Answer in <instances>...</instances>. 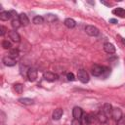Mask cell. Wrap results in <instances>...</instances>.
I'll use <instances>...</instances> for the list:
<instances>
[{"label":"cell","instance_id":"6da1fadb","mask_svg":"<svg viewBox=\"0 0 125 125\" xmlns=\"http://www.w3.org/2000/svg\"><path fill=\"white\" fill-rule=\"evenodd\" d=\"M78 80L82 83H87L89 81V74L85 69H79L77 73Z\"/></svg>","mask_w":125,"mask_h":125},{"label":"cell","instance_id":"7a4b0ae2","mask_svg":"<svg viewBox=\"0 0 125 125\" xmlns=\"http://www.w3.org/2000/svg\"><path fill=\"white\" fill-rule=\"evenodd\" d=\"M85 31L89 36H98L100 34L99 29L94 25H86L85 26Z\"/></svg>","mask_w":125,"mask_h":125},{"label":"cell","instance_id":"3957f363","mask_svg":"<svg viewBox=\"0 0 125 125\" xmlns=\"http://www.w3.org/2000/svg\"><path fill=\"white\" fill-rule=\"evenodd\" d=\"M91 72H92V74H93L94 76H96V77L101 76V75H103V73H104V66H101V65H99V64H94V65L92 66V68H91Z\"/></svg>","mask_w":125,"mask_h":125},{"label":"cell","instance_id":"277c9868","mask_svg":"<svg viewBox=\"0 0 125 125\" xmlns=\"http://www.w3.org/2000/svg\"><path fill=\"white\" fill-rule=\"evenodd\" d=\"M37 75H38L37 70L34 69V68H29L27 70V72H26V76H27L28 80L31 81V82H33V81H35L37 79Z\"/></svg>","mask_w":125,"mask_h":125},{"label":"cell","instance_id":"5b68a950","mask_svg":"<svg viewBox=\"0 0 125 125\" xmlns=\"http://www.w3.org/2000/svg\"><path fill=\"white\" fill-rule=\"evenodd\" d=\"M43 77H44V79L46 81H49V82H54V81H56L58 79V75L55 74L54 72H51V71L45 72L44 75H43Z\"/></svg>","mask_w":125,"mask_h":125},{"label":"cell","instance_id":"8992f818","mask_svg":"<svg viewBox=\"0 0 125 125\" xmlns=\"http://www.w3.org/2000/svg\"><path fill=\"white\" fill-rule=\"evenodd\" d=\"M2 62H3V63L5 64V65H7V66H14V65H16V60L15 59H13V58H11L10 56H6V57H4L3 59H2Z\"/></svg>","mask_w":125,"mask_h":125},{"label":"cell","instance_id":"52a82bcc","mask_svg":"<svg viewBox=\"0 0 125 125\" xmlns=\"http://www.w3.org/2000/svg\"><path fill=\"white\" fill-rule=\"evenodd\" d=\"M8 34H9L10 39H12V41H14L16 43H19L21 41V36L16 30H10Z\"/></svg>","mask_w":125,"mask_h":125},{"label":"cell","instance_id":"ba28073f","mask_svg":"<svg viewBox=\"0 0 125 125\" xmlns=\"http://www.w3.org/2000/svg\"><path fill=\"white\" fill-rule=\"evenodd\" d=\"M83 114V110L79 106H75L72 109V116L74 119H81V116Z\"/></svg>","mask_w":125,"mask_h":125},{"label":"cell","instance_id":"9c48e42d","mask_svg":"<svg viewBox=\"0 0 125 125\" xmlns=\"http://www.w3.org/2000/svg\"><path fill=\"white\" fill-rule=\"evenodd\" d=\"M111 116H112V118H113L115 121H118V120L122 117V111H121V109L118 108V107H114V108H112Z\"/></svg>","mask_w":125,"mask_h":125},{"label":"cell","instance_id":"30bf717a","mask_svg":"<svg viewBox=\"0 0 125 125\" xmlns=\"http://www.w3.org/2000/svg\"><path fill=\"white\" fill-rule=\"evenodd\" d=\"M104 50L107 54H113V53H115V47H114V45L111 44V43H109V42H106V43L104 44Z\"/></svg>","mask_w":125,"mask_h":125},{"label":"cell","instance_id":"8fae6325","mask_svg":"<svg viewBox=\"0 0 125 125\" xmlns=\"http://www.w3.org/2000/svg\"><path fill=\"white\" fill-rule=\"evenodd\" d=\"M103 111L104 112V114H105L107 117L111 116V113H112V105H111L110 104H108V103L104 104V106H103Z\"/></svg>","mask_w":125,"mask_h":125},{"label":"cell","instance_id":"7c38bea8","mask_svg":"<svg viewBox=\"0 0 125 125\" xmlns=\"http://www.w3.org/2000/svg\"><path fill=\"white\" fill-rule=\"evenodd\" d=\"M107 118H108V117L104 114V112L103 111V109L100 110V111L98 112V114H97V119L99 120L100 123H105V122L107 121Z\"/></svg>","mask_w":125,"mask_h":125},{"label":"cell","instance_id":"4fadbf2b","mask_svg":"<svg viewBox=\"0 0 125 125\" xmlns=\"http://www.w3.org/2000/svg\"><path fill=\"white\" fill-rule=\"evenodd\" d=\"M63 23H64V25H65L67 28H73V27H75V25H76V21H75L73 19H71V18L65 19Z\"/></svg>","mask_w":125,"mask_h":125},{"label":"cell","instance_id":"5bb4252c","mask_svg":"<svg viewBox=\"0 0 125 125\" xmlns=\"http://www.w3.org/2000/svg\"><path fill=\"white\" fill-rule=\"evenodd\" d=\"M112 14L113 15H116L120 18H125V9L121 8V7H118V8H115L113 11H112Z\"/></svg>","mask_w":125,"mask_h":125},{"label":"cell","instance_id":"9a60e30c","mask_svg":"<svg viewBox=\"0 0 125 125\" xmlns=\"http://www.w3.org/2000/svg\"><path fill=\"white\" fill-rule=\"evenodd\" d=\"M62 114H63V110L62 108H57L53 112V119L54 120H59V119H61Z\"/></svg>","mask_w":125,"mask_h":125},{"label":"cell","instance_id":"2e32d148","mask_svg":"<svg viewBox=\"0 0 125 125\" xmlns=\"http://www.w3.org/2000/svg\"><path fill=\"white\" fill-rule=\"evenodd\" d=\"M44 20H45L48 23H53V22H55L56 21H58V17H57L56 15H53V14H48V15L45 16Z\"/></svg>","mask_w":125,"mask_h":125},{"label":"cell","instance_id":"e0dca14e","mask_svg":"<svg viewBox=\"0 0 125 125\" xmlns=\"http://www.w3.org/2000/svg\"><path fill=\"white\" fill-rule=\"evenodd\" d=\"M21 104H24V105H32L34 104V101L32 99H29V98H21L18 100Z\"/></svg>","mask_w":125,"mask_h":125},{"label":"cell","instance_id":"ac0fdd59","mask_svg":"<svg viewBox=\"0 0 125 125\" xmlns=\"http://www.w3.org/2000/svg\"><path fill=\"white\" fill-rule=\"evenodd\" d=\"M19 20H20L21 23L23 24V25H27V24L29 23V20H28L27 16H26L25 14H23V13L20 14V16H19Z\"/></svg>","mask_w":125,"mask_h":125},{"label":"cell","instance_id":"d6986e66","mask_svg":"<svg viewBox=\"0 0 125 125\" xmlns=\"http://www.w3.org/2000/svg\"><path fill=\"white\" fill-rule=\"evenodd\" d=\"M12 18V15L10 12H7V11H2L0 13V20L1 21H8Z\"/></svg>","mask_w":125,"mask_h":125},{"label":"cell","instance_id":"ffe728a7","mask_svg":"<svg viewBox=\"0 0 125 125\" xmlns=\"http://www.w3.org/2000/svg\"><path fill=\"white\" fill-rule=\"evenodd\" d=\"M44 21H45L44 18L41 16H35L33 18V23H35V24H42L44 22Z\"/></svg>","mask_w":125,"mask_h":125},{"label":"cell","instance_id":"44dd1931","mask_svg":"<svg viewBox=\"0 0 125 125\" xmlns=\"http://www.w3.org/2000/svg\"><path fill=\"white\" fill-rule=\"evenodd\" d=\"M21 21H20V20H19V17L18 18H14L13 20H12V26L15 28V29H17V28H19L20 26H21Z\"/></svg>","mask_w":125,"mask_h":125},{"label":"cell","instance_id":"7402d4cb","mask_svg":"<svg viewBox=\"0 0 125 125\" xmlns=\"http://www.w3.org/2000/svg\"><path fill=\"white\" fill-rule=\"evenodd\" d=\"M81 122L85 125H90V120H89V114L83 113L81 116Z\"/></svg>","mask_w":125,"mask_h":125},{"label":"cell","instance_id":"603a6c76","mask_svg":"<svg viewBox=\"0 0 125 125\" xmlns=\"http://www.w3.org/2000/svg\"><path fill=\"white\" fill-rule=\"evenodd\" d=\"M14 89H15V91H16L17 93L21 94V93H22V91H23V85L21 84V83H17V84L14 85Z\"/></svg>","mask_w":125,"mask_h":125},{"label":"cell","instance_id":"cb8c5ba5","mask_svg":"<svg viewBox=\"0 0 125 125\" xmlns=\"http://www.w3.org/2000/svg\"><path fill=\"white\" fill-rule=\"evenodd\" d=\"M10 57L13 58V59H16L19 57V50L16 49V48H13L10 50Z\"/></svg>","mask_w":125,"mask_h":125},{"label":"cell","instance_id":"d4e9b609","mask_svg":"<svg viewBox=\"0 0 125 125\" xmlns=\"http://www.w3.org/2000/svg\"><path fill=\"white\" fill-rule=\"evenodd\" d=\"M2 47L4 48V49H12L11 47H12V44H11V42L9 41V40H3V42H2Z\"/></svg>","mask_w":125,"mask_h":125},{"label":"cell","instance_id":"484cf974","mask_svg":"<svg viewBox=\"0 0 125 125\" xmlns=\"http://www.w3.org/2000/svg\"><path fill=\"white\" fill-rule=\"evenodd\" d=\"M66 78H67L68 81H74L75 80V76H74V74L72 72H68L66 74Z\"/></svg>","mask_w":125,"mask_h":125},{"label":"cell","instance_id":"4316f807","mask_svg":"<svg viewBox=\"0 0 125 125\" xmlns=\"http://www.w3.org/2000/svg\"><path fill=\"white\" fill-rule=\"evenodd\" d=\"M116 125H125V116H122L118 121H116Z\"/></svg>","mask_w":125,"mask_h":125},{"label":"cell","instance_id":"83f0119b","mask_svg":"<svg viewBox=\"0 0 125 125\" xmlns=\"http://www.w3.org/2000/svg\"><path fill=\"white\" fill-rule=\"evenodd\" d=\"M71 125H82V122L80 119H73L71 122Z\"/></svg>","mask_w":125,"mask_h":125},{"label":"cell","instance_id":"f1b7e54d","mask_svg":"<svg viewBox=\"0 0 125 125\" xmlns=\"http://www.w3.org/2000/svg\"><path fill=\"white\" fill-rule=\"evenodd\" d=\"M0 31H1V32H0V35L3 36V35L5 34V32L7 31V29H6V27H4L3 25H1V27H0Z\"/></svg>","mask_w":125,"mask_h":125},{"label":"cell","instance_id":"f546056e","mask_svg":"<svg viewBox=\"0 0 125 125\" xmlns=\"http://www.w3.org/2000/svg\"><path fill=\"white\" fill-rule=\"evenodd\" d=\"M109 22L115 24V23H117V20L116 19H109Z\"/></svg>","mask_w":125,"mask_h":125},{"label":"cell","instance_id":"4dcf8cb0","mask_svg":"<svg viewBox=\"0 0 125 125\" xmlns=\"http://www.w3.org/2000/svg\"><path fill=\"white\" fill-rule=\"evenodd\" d=\"M101 3L104 4V5H105V6H109V3H107V2H105V1H104V0H101Z\"/></svg>","mask_w":125,"mask_h":125},{"label":"cell","instance_id":"1f68e13d","mask_svg":"<svg viewBox=\"0 0 125 125\" xmlns=\"http://www.w3.org/2000/svg\"><path fill=\"white\" fill-rule=\"evenodd\" d=\"M121 42L123 43V45H125V38H121Z\"/></svg>","mask_w":125,"mask_h":125}]
</instances>
